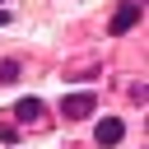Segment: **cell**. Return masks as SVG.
<instances>
[{"label":"cell","instance_id":"6da1fadb","mask_svg":"<svg viewBox=\"0 0 149 149\" xmlns=\"http://www.w3.org/2000/svg\"><path fill=\"white\" fill-rule=\"evenodd\" d=\"M135 23H140V0H121L116 14H112V37H121V33L135 28Z\"/></svg>","mask_w":149,"mask_h":149},{"label":"cell","instance_id":"7a4b0ae2","mask_svg":"<svg viewBox=\"0 0 149 149\" xmlns=\"http://www.w3.org/2000/svg\"><path fill=\"white\" fill-rule=\"evenodd\" d=\"M61 112H65L70 121H84L88 112H98V98H93V93H70V98L61 102Z\"/></svg>","mask_w":149,"mask_h":149},{"label":"cell","instance_id":"3957f363","mask_svg":"<svg viewBox=\"0 0 149 149\" xmlns=\"http://www.w3.org/2000/svg\"><path fill=\"white\" fill-rule=\"evenodd\" d=\"M121 135H126V121H121V116H102L98 130H93L98 144H121Z\"/></svg>","mask_w":149,"mask_h":149},{"label":"cell","instance_id":"277c9868","mask_svg":"<svg viewBox=\"0 0 149 149\" xmlns=\"http://www.w3.org/2000/svg\"><path fill=\"white\" fill-rule=\"evenodd\" d=\"M42 112H47V107H42V98H23V102L14 107V116H19L23 126H37V121H42Z\"/></svg>","mask_w":149,"mask_h":149},{"label":"cell","instance_id":"5b68a950","mask_svg":"<svg viewBox=\"0 0 149 149\" xmlns=\"http://www.w3.org/2000/svg\"><path fill=\"white\" fill-rule=\"evenodd\" d=\"M19 79V61H0V84H14Z\"/></svg>","mask_w":149,"mask_h":149},{"label":"cell","instance_id":"8992f818","mask_svg":"<svg viewBox=\"0 0 149 149\" xmlns=\"http://www.w3.org/2000/svg\"><path fill=\"white\" fill-rule=\"evenodd\" d=\"M0 140H5V144H19V130H14V126H5V121H0Z\"/></svg>","mask_w":149,"mask_h":149},{"label":"cell","instance_id":"52a82bcc","mask_svg":"<svg viewBox=\"0 0 149 149\" xmlns=\"http://www.w3.org/2000/svg\"><path fill=\"white\" fill-rule=\"evenodd\" d=\"M5 23H9V14H0V28H5Z\"/></svg>","mask_w":149,"mask_h":149}]
</instances>
